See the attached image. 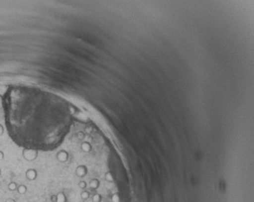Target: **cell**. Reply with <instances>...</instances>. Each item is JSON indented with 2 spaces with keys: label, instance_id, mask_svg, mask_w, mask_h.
<instances>
[{
  "label": "cell",
  "instance_id": "cell-1",
  "mask_svg": "<svg viewBox=\"0 0 254 202\" xmlns=\"http://www.w3.org/2000/svg\"><path fill=\"white\" fill-rule=\"evenodd\" d=\"M3 108L11 138L30 150H47L58 146L71 124L68 103L35 87H9Z\"/></svg>",
  "mask_w": 254,
  "mask_h": 202
}]
</instances>
